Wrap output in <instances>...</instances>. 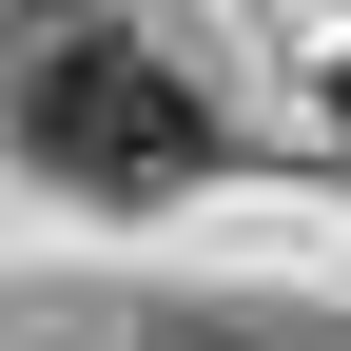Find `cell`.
<instances>
[{"label": "cell", "mask_w": 351, "mask_h": 351, "mask_svg": "<svg viewBox=\"0 0 351 351\" xmlns=\"http://www.w3.org/2000/svg\"><path fill=\"white\" fill-rule=\"evenodd\" d=\"M332 98H351V78H332Z\"/></svg>", "instance_id": "3957f363"}, {"label": "cell", "mask_w": 351, "mask_h": 351, "mask_svg": "<svg viewBox=\"0 0 351 351\" xmlns=\"http://www.w3.org/2000/svg\"><path fill=\"white\" fill-rule=\"evenodd\" d=\"M137 351H254V332H137Z\"/></svg>", "instance_id": "7a4b0ae2"}, {"label": "cell", "mask_w": 351, "mask_h": 351, "mask_svg": "<svg viewBox=\"0 0 351 351\" xmlns=\"http://www.w3.org/2000/svg\"><path fill=\"white\" fill-rule=\"evenodd\" d=\"M0 137L59 176V195H195L215 176V98L137 20H20L0 39Z\"/></svg>", "instance_id": "6da1fadb"}]
</instances>
